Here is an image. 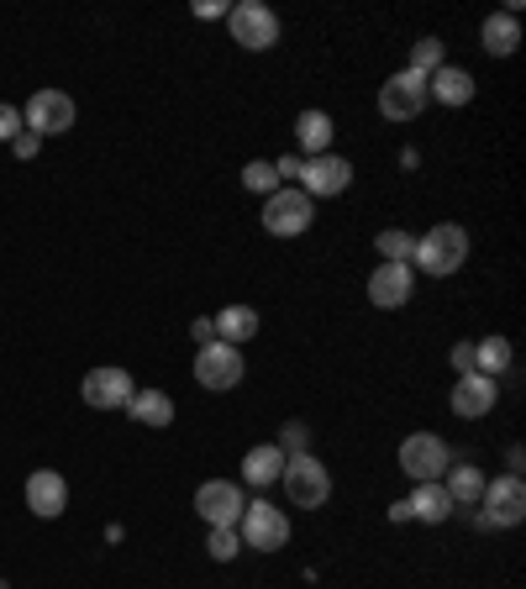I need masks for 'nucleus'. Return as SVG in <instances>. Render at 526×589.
I'll return each mask as SVG.
<instances>
[{"instance_id": "1", "label": "nucleus", "mask_w": 526, "mask_h": 589, "mask_svg": "<svg viewBox=\"0 0 526 589\" xmlns=\"http://www.w3.org/2000/svg\"><path fill=\"white\" fill-rule=\"evenodd\" d=\"M411 264L432 274V280H447V274H458L468 264V232L453 222H437L432 232L416 237V253H411Z\"/></svg>"}, {"instance_id": "2", "label": "nucleus", "mask_w": 526, "mask_h": 589, "mask_svg": "<svg viewBox=\"0 0 526 589\" xmlns=\"http://www.w3.org/2000/svg\"><path fill=\"white\" fill-rule=\"evenodd\" d=\"M316 222V201L295 190V184H280L274 195H263V232L269 237H301Z\"/></svg>"}, {"instance_id": "3", "label": "nucleus", "mask_w": 526, "mask_h": 589, "mask_svg": "<svg viewBox=\"0 0 526 589\" xmlns=\"http://www.w3.org/2000/svg\"><path fill=\"white\" fill-rule=\"evenodd\" d=\"M395 458H401V474L411 485H437L447 468H453V453H447V443L437 431H411Z\"/></svg>"}, {"instance_id": "4", "label": "nucleus", "mask_w": 526, "mask_h": 589, "mask_svg": "<svg viewBox=\"0 0 526 589\" xmlns=\"http://www.w3.org/2000/svg\"><path fill=\"white\" fill-rule=\"evenodd\" d=\"M284 495H290V506L301 510H322L332 500V474H326L322 458H311V453H295V458H284Z\"/></svg>"}, {"instance_id": "5", "label": "nucleus", "mask_w": 526, "mask_h": 589, "mask_svg": "<svg viewBox=\"0 0 526 589\" xmlns=\"http://www.w3.org/2000/svg\"><path fill=\"white\" fill-rule=\"evenodd\" d=\"M237 537L253 552H280V548H290V516L274 500H247L243 521H237Z\"/></svg>"}, {"instance_id": "6", "label": "nucleus", "mask_w": 526, "mask_h": 589, "mask_svg": "<svg viewBox=\"0 0 526 589\" xmlns=\"http://www.w3.org/2000/svg\"><path fill=\"white\" fill-rule=\"evenodd\" d=\"M195 379H201V389H211V395H226V389H237L247 379L243 347H232V343H205V347H195Z\"/></svg>"}, {"instance_id": "7", "label": "nucleus", "mask_w": 526, "mask_h": 589, "mask_svg": "<svg viewBox=\"0 0 526 589\" xmlns=\"http://www.w3.org/2000/svg\"><path fill=\"white\" fill-rule=\"evenodd\" d=\"M526 521V485L522 474H506V479H485V495H479V527H522Z\"/></svg>"}, {"instance_id": "8", "label": "nucleus", "mask_w": 526, "mask_h": 589, "mask_svg": "<svg viewBox=\"0 0 526 589\" xmlns=\"http://www.w3.org/2000/svg\"><path fill=\"white\" fill-rule=\"evenodd\" d=\"M226 27H232V42L247 48V53H269V48L280 42V17H274V6H263V0L232 6V11H226Z\"/></svg>"}, {"instance_id": "9", "label": "nucleus", "mask_w": 526, "mask_h": 589, "mask_svg": "<svg viewBox=\"0 0 526 589\" xmlns=\"http://www.w3.org/2000/svg\"><path fill=\"white\" fill-rule=\"evenodd\" d=\"M422 111H426V74L395 69V74L380 84V116H385V122H416Z\"/></svg>"}, {"instance_id": "10", "label": "nucleus", "mask_w": 526, "mask_h": 589, "mask_svg": "<svg viewBox=\"0 0 526 589\" xmlns=\"http://www.w3.org/2000/svg\"><path fill=\"white\" fill-rule=\"evenodd\" d=\"M74 95H63V90H38L27 111H21V126L27 132H38V138H63V132H74Z\"/></svg>"}, {"instance_id": "11", "label": "nucleus", "mask_w": 526, "mask_h": 589, "mask_svg": "<svg viewBox=\"0 0 526 589\" xmlns=\"http://www.w3.org/2000/svg\"><path fill=\"white\" fill-rule=\"evenodd\" d=\"M243 485L237 479H205L195 489V510H201L205 527H237L243 521Z\"/></svg>"}, {"instance_id": "12", "label": "nucleus", "mask_w": 526, "mask_h": 589, "mask_svg": "<svg viewBox=\"0 0 526 589\" xmlns=\"http://www.w3.org/2000/svg\"><path fill=\"white\" fill-rule=\"evenodd\" d=\"M347 184H353V163L343 153H316V159L301 163V190L311 201H332V195H343Z\"/></svg>"}, {"instance_id": "13", "label": "nucleus", "mask_w": 526, "mask_h": 589, "mask_svg": "<svg viewBox=\"0 0 526 589\" xmlns=\"http://www.w3.org/2000/svg\"><path fill=\"white\" fill-rule=\"evenodd\" d=\"M132 374L127 368H90L80 379V395H84V406H95V410H127V400H132Z\"/></svg>"}, {"instance_id": "14", "label": "nucleus", "mask_w": 526, "mask_h": 589, "mask_svg": "<svg viewBox=\"0 0 526 589\" xmlns=\"http://www.w3.org/2000/svg\"><path fill=\"white\" fill-rule=\"evenodd\" d=\"M495 400H500V385H495V379H485V374H458V379H453V389H447V406H453V416H464V422L489 416V410H495Z\"/></svg>"}, {"instance_id": "15", "label": "nucleus", "mask_w": 526, "mask_h": 589, "mask_svg": "<svg viewBox=\"0 0 526 589\" xmlns=\"http://www.w3.org/2000/svg\"><path fill=\"white\" fill-rule=\"evenodd\" d=\"M411 295H416V274H411V264H380L374 274H368V305L401 311V305H411Z\"/></svg>"}, {"instance_id": "16", "label": "nucleus", "mask_w": 526, "mask_h": 589, "mask_svg": "<svg viewBox=\"0 0 526 589\" xmlns=\"http://www.w3.org/2000/svg\"><path fill=\"white\" fill-rule=\"evenodd\" d=\"M27 510L42 516V521H53L69 510V479H63L59 468H38V474H27Z\"/></svg>"}, {"instance_id": "17", "label": "nucleus", "mask_w": 526, "mask_h": 589, "mask_svg": "<svg viewBox=\"0 0 526 589\" xmlns=\"http://www.w3.org/2000/svg\"><path fill=\"white\" fill-rule=\"evenodd\" d=\"M426 101H437V105H468L474 101V74L468 69H458V63H443L437 74H426Z\"/></svg>"}, {"instance_id": "18", "label": "nucleus", "mask_w": 526, "mask_h": 589, "mask_svg": "<svg viewBox=\"0 0 526 589\" xmlns=\"http://www.w3.org/2000/svg\"><path fill=\"white\" fill-rule=\"evenodd\" d=\"M211 326H216V343H232V347H247L253 337H259V311L253 305H222L216 316H211Z\"/></svg>"}, {"instance_id": "19", "label": "nucleus", "mask_w": 526, "mask_h": 589, "mask_svg": "<svg viewBox=\"0 0 526 589\" xmlns=\"http://www.w3.org/2000/svg\"><path fill=\"white\" fill-rule=\"evenodd\" d=\"M479 48H485L489 59H510V53L522 48V21L510 17V11L485 17V21H479Z\"/></svg>"}, {"instance_id": "20", "label": "nucleus", "mask_w": 526, "mask_h": 589, "mask_svg": "<svg viewBox=\"0 0 526 589\" xmlns=\"http://www.w3.org/2000/svg\"><path fill=\"white\" fill-rule=\"evenodd\" d=\"M405 506H411V521H422V527H443L447 516L458 510L453 506V495L443 489V479H437V485H416Z\"/></svg>"}, {"instance_id": "21", "label": "nucleus", "mask_w": 526, "mask_h": 589, "mask_svg": "<svg viewBox=\"0 0 526 589\" xmlns=\"http://www.w3.org/2000/svg\"><path fill=\"white\" fill-rule=\"evenodd\" d=\"M332 138H337V122H332L326 111H301V116H295V143H301L305 159L332 153Z\"/></svg>"}, {"instance_id": "22", "label": "nucleus", "mask_w": 526, "mask_h": 589, "mask_svg": "<svg viewBox=\"0 0 526 589\" xmlns=\"http://www.w3.org/2000/svg\"><path fill=\"white\" fill-rule=\"evenodd\" d=\"M127 416H132L138 427L163 431L169 422H174V400H169L163 389H132V400H127Z\"/></svg>"}, {"instance_id": "23", "label": "nucleus", "mask_w": 526, "mask_h": 589, "mask_svg": "<svg viewBox=\"0 0 526 589\" xmlns=\"http://www.w3.org/2000/svg\"><path fill=\"white\" fill-rule=\"evenodd\" d=\"M280 474H284V453L274 443H259V447H247V453H243V479L253 489L280 485Z\"/></svg>"}, {"instance_id": "24", "label": "nucleus", "mask_w": 526, "mask_h": 589, "mask_svg": "<svg viewBox=\"0 0 526 589\" xmlns=\"http://www.w3.org/2000/svg\"><path fill=\"white\" fill-rule=\"evenodd\" d=\"M443 489L453 495V506H479V495H485V468L479 464H453L443 474Z\"/></svg>"}, {"instance_id": "25", "label": "nucleus", "mask_w": 526, "mask_h": 589, "mask_svg": "<svg viewBox=\"0 0 526 589\" xmlns=\"http://www.w3.org/2000/svg\"><path fill=\"white\" fill-rule=\"evenodd\" d=\"M510 358H516V353H510V337H479V343H474V374H485V379H500L510 368Z\"/></svg>"}, {"instance_id": "26", "label": "nucleus", "mask_w": 526, "mask_h": 589, "mask_svg": "<svg viewBox=\"0 0 526 589\" xmlns=\"http://www.w3.org/2000/svg\"><path fill=\"white\" fill-rule=\"evenodd\" d=\"M374 253H380V264H405V258L416 253V237L401 232V226H385V232L374 237Z\"/></svg>"}, {"instance_id": "27", "label": "nucleus", "mask_w": 526, "mask_h": 589, "mask_svg": "<svg viewBox=\"0 0 526 589\" xmlns=\"http://www.w3.org/2000/svg\"><path fill=\"white\" fill-rule=\"evenodd\" d=\"M243 190H253V195H274V190H280L274 159H253V163H243Z\"/></svg>"}, {"instance_id": "28", "label": "nucleus", "mask_w": 526, "mask_h": 589, "mask_svg": "<svg viewBox=\"0 0 526 589\" xmlns=\"http://www.w3.org/2000/svg\"><path fill=\"white\" fill-rule=\"evenodd\" d=\"M443 63H447L443 38H422L416 48H411V63H405V69H416V74H437Z\"/></svg>"}, {"instance_id": "29", "label": "nucleus", "mask_w": 526, "mask_h": 589, "mask_svg": "<svg viewBox=\"0 0 526 589\" xmlns=\"http://www.w3.org/2000/svg\"><path fill=\"white\" fill-rule=\"evenodd\" d=\"M205 552H211L216 563H232V558L243 552V537H237V527H211V537H205Z\"/></svg>"}, {"instance_id": "30", "label": "nucleus", "mask_w": 526, "mask_h": 589, "mask_svg": "<svg viewBox=\"0 0 526 589\" xmlns=\"http://www.w3.org/2000/svg\"><path fill=\"white\" fill-rule=\"evenodd\" d=\"M305 443H311V427H305V422H290V427L280 431V443H274V447H280L284 458H295V453H305Z\"/></svg>"}, {"instance_id": "31", "label": "nucleus", "mask_w": 526, "mask_h": 589, "mask_svg": "<svg viewBox=\"0 0 526 589\" xmlns=\"http://www.w3.org/2000/svg\"><path fill=\"white\" fill-rule=\"evenodd\" d=\"M17 132H21V111L0 101V143H17Z\"/></svg>"}, {"instance_id": "32", "label": "nucleus", "mask_w": 526, "mask_h": 589, "mask_svg": "<svg viewBox=\"0 0 526 589\" xmlns=\"http://www.w3.org/2000/svg\"><path fill=\"white\" fill-rule=\"evenodd\" d=\"M38 148H42V138H38V132H27V126H21V132H17V143H11V153H17V159H38Z\"/></svg>"}, {"instance_id": "33", "label": "nucleus", "mask_w": 526, "mask_h": 589, "mask_svg": "<svg viewBox=\"0 0 526 589\" xmlns=\"http://www.w3.org/2000/svg\"><path fill=\"white\" fill-rule=\"evenodd\" d=\"M447 364L458 368V374H474V343H453V353H447Z\"/></svg>"}, {"instance_id": "34", "label": "nucleus", "mask_w": 526, "mask_h": 589, "mask_svg": "<svg viewBox=\"0 0 526 589\" xmlns=\"http://www.w3.org/2000/svg\"><path fill=\"white\" fill-rule=\"evenodd\" d=\"M226 11H232L226 0H195V17L201 21H226Z\"/></svg>"}, {"instance_id": "35", "label": "nucleus", "mask_w": 526, "mask_h": 589, "mask_svg": "<svg viewBox=\"0 0 526 589\" xmlns=\"http://www.w3.org/2000/svg\"><path fill=\"white\" fill-rule=\"evenodd\" d=\"M301 163H305V159H295V153H284V159H274V174H280V184L301 180Z\"/></svg>"}, {"instance_id": "36", "label": "nucleus", "mask_w": 526, "mask_h": 589, "mask_svg": "<svg viewBox=\"0 0 526 589\" xmlns=\"http://www.w3.org/2000/svg\"><path fill=\"white\" fill-rule=\"evenodd\" d=\"M190 337H195V347L216 343V326H211V316H195V322H190Z\"/></svg>"}, {"instance_id": "37", "label": "nucleus", "mask_w": 526, "mask_h": 589, "mask_svg": "<svg viewBox=\"0 0 526 589\" xmlns=\"http://www.w3.org/2000/svg\"><path fill=\"white\" fill-rule=\"evenodd\" d=\"M0 589H11V585H6V579H0Z\"/></svg>"}]
</instances>
